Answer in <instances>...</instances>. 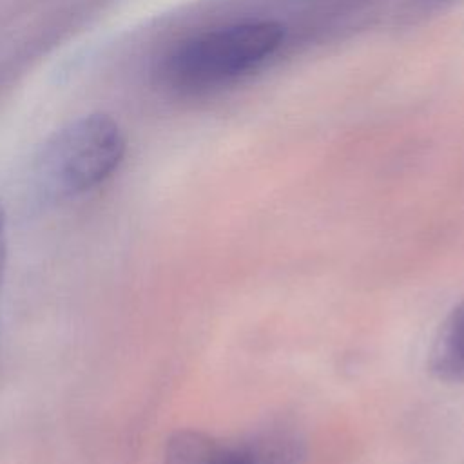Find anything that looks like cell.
Listing matches in <instances>:
<instances>
[{"label":"cell","mask_w":464,"mask_h":464,"mask_svg":"<svg viewBox=\"0 0 464 464\" xmlns=\"http://www.w3.org/2000/svg\"><path fill=\"white\" fill-rule=\"evenodd\" d=\"M283 40L285 27L274 20L218 27L174 45L163 58L160 74L178 92H205L261 65Z\"/></svg>","instance_id":"obj_1"},{"label":"cell","mask_w":464,"mask_h":464,"mask_svg":"<svg viewBox=\"0 0 464 464\" xmlns=\"http://www.w3.org/2000/svg\"><path fill=\"white\" fill-rule=\"evenodd\" d=\"M123 156L120 125L107 114H87L49 136L34 160L33 181L47 199L74 198L111 178Z\"/></svg>","instance_id":"obj_2"},{"label":"cell","mask_w":464,"mask_h":464,"mask_svg":"<svg viewBox=\"0 0 464 464\" xmlns=\"http://www.w3.org/2000/svg\"><path fill=\"white\" fill-rule=\"evenodd\" d=\"M292 440L279 430H266L239 442H225L196 430L172 433L163 464H294Z\"/></svg>","instance_id":"obj_3"},{"label":"cell","mask_w":464,"mask_h":464,"mask_svg":"<svg viewBox=\"0 0 464 464\" xmlns=\"http://www.w3.org/2000/svg\"><path fill=\"white\" fill-rule=\"evenodd\" d=\"M428 366L444 382H464V301L440 323L430 348Z\"/></svg>","instance_id":"obj_4"},{"label":"cell","mask_w":464,"mask_h":464,"mask_svg":"<svg viewBox=\"0 0 464 464\" xmlns=\"http://www.w3.org/2000/svg\"><path fill=\"white\" fill-rule=\"evenodd\" d=\"M5 261H7V218H5V208L0 201V290H2L4 272H5Z\"/></svg>","instance_id":"obj_5"},{"label":"cell","mask_w":464,"mask_h":464,"mask_svg":"<svg viewBox=\"0 0 464 464\" xmlns=\"http://www.w3.org/2000/svg\"><path fill=\"white\" fill-rule=\"evenodd\" d=\"M448 2H451V0H419L417 9L419 11H433V9H439V7L446 5Z\"/></svg>","instance_id":"obj_6"}]
</instances>
